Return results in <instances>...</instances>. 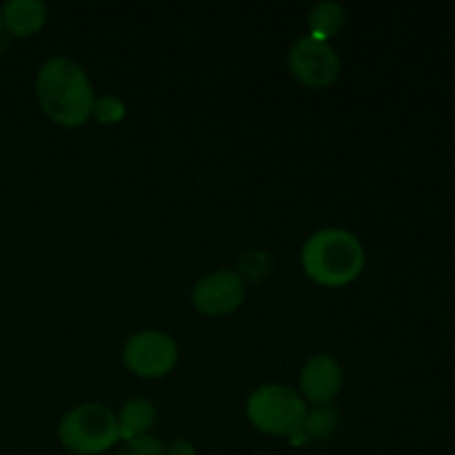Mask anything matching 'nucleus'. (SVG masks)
Listing matches in <instances>:
<instances>
[{"mask_svg":"<svg viewBox=\"0 0 455 455\" xmlns=\"http://www.w3.org/2000/svg\"><path fill=\"white\" fill-rule=\"evenodd\" d=\"M34 89L40 109L60 127L74 129L92 118L96 92L87 69L74 58H47L36 71Z\"/></svg>","mask_w":455,"mask_h":455,"instance_id":"f257e3e1","label":"nucleus"},{"mask_svg":"<svg viewBox=\"0 0 455 455\" xmlns=\"http://www.w3.org/2000/svg\"><path fill=\"white\" fill-rule=\"evenodd\" d=\"M300 265L307 278L320 287L342 289L360 278L367 265V251L354 231L323 227L302 244Z\"/></svg>","mask_w":455,"mask_h":455,"instance_id":"f03ea898","label":"nucleus"},{"mask_svg":"<svg viewBox=\"0 0 455 455\" xmlns=\"http://www.w3.org/2000/svg\"><path fill=\"white\" fill-rule=\"evenodd\" d=\"M58 440L74 455H100L120 443L118 418L102 403L76 404L60 418Z\"/></svg>","mask_w":455,"mask_h":455,"instance_id":"7ed1b4c3","label":"nucleus"},{"mask_svg":"<svg viewBox=\"0 0 455 455\" xmlns=\"http://www.w3.org/2000/svg\"><path fill=\"white\" fill-rule=\"evenodd\" d=\"M309 404L293 387L269 382L249 394L244 413L256 431L275 438H289L302 427Z\"/></svg>","mask_w":455,"mask_h":455,"instance_id":"20e7f679","label":"nucleus"},{"mask_svg":"<svg viewBox=\"0 0 455 455\" xmlns=\"http://www.w3.org/2000/svg\"><path fill=\"white\" fill-rule=\"evenodd\" d=\"M178 342L160 329H140L123 347V364L138 378H164L178 364Z\"/></svg>","mask_w":455,"mask_h":455,"instance_id":"39448f33","label":"nucleus"},{"mask_svg":"<svg viewBox=\"0 0 455 455\" xmlns=\"http://www.w3.org/2000/svg\"><path fill=\"white\" fill-rule=\"evenodd\" d=\"M289 71L307 87L324 89L340 78L342 58L329 40L305 34L298 36L289 49Z\"/></svg>","mask_w":455,"mask_h":455,"instance_id":"423d86ee","label":"nucleus"},{"mask_svg":"<svg viewBox=\"0 0 455 455\" xmlns=\"http://www.w3.org/2000/svg\"><path fill=\"white\" fill-rule=\"evenodd\" d=\"M189 298L191 307L203 315L234 314L247 298V283L235 269H218L196 280Z\"/></svg>","mask_w":455,"mask_h":455,"instance_id":"0eeeda50","label":"nucleus"},{"mask_svg":"<svg viewBox=\"0 0 455 455\" xmlns=\"http://www.w3.org/2000/svg\"><path fill=\"white\" fill-rule=\"evenodd\" d=\"M345 385V371L331 354H315L302 364L298 387L307 404H333Z\"/></svg>","mask_w":455,"mask_h":455,"instance_id":"6e6552de","label":"nucleus"},{"mask_svg":"<svg viewBox=\"0 0 455 455\" xmlns=\"http://www.w3.org/2000/svg\"><path fill=\"white\" fill-rule=\"evenodd\" d=\"M47 12L43 0H7L3 4V27L16 38H27L43 29Z\"/></svg>","mask_w":455,"mask_h":455,"instance_id":"1a4fd4ad","label":"nucleus"},{"mask_svg":"<svg viewBox=\"0 0 455 455\" xmlns=\"http://www.w3.org/2000/svg\"><path fill=\"white\" fill-rule=\"evenodd\" d=\"M116 418H118L120 443H124V440L151 434L156 420H158V411L149 398H129L120 404Z\"/></svg>","mask_w":455,"mask_h":455,"instance_id":"9d476101","label":"nucleus"},{"mask_svg":"<svg viewBox=\"0 0 455 455\" xmlns=\"http://www.w3.org/2000/svg\"><path fill=\"white\" fill-rule=\"evenodd\" d=\"M347 12L340 3L336 0H323L315 3L307 13V25H309V34L320 40H329L331 43L333 36L345 27Z\"/></svg>","mask_w":455,"mask_h":455,"instance_id":"9b49d317","label":"nucleus"},{"mask_svg":"<svg viewBox=\"0 0 455 455\" xmlns=\"http://www.w3.org/2000/svg\"><path fill=\"white\" fill-rule=\"evenodd\" d=\"M338 427H340V411L333 404H314L307 409L300 434L305 435L307 443H323L336 434Z\"/></svg>","mask_w":455,"mask_h":455,"instance_id":"f8f14e48","label":"nucleus"},{"mask_svg":"<svg viewBox=\"0 0 455 455\" xmlns=\"http://www.w3.org/2000/svg\"><path fill=\"white\" fill-rule=\"evenodd\" d=\"M271 267H274V258L265 249H251V251L244 253L240 258V271L244 283L247 280H265L271 274Z\"/></svg>","mask_w":455,"mask_h":455,"instance_id":"ddd939ff","label":"nucleus"},{"mask_svg":"<svg viewBox=\"0 0 455 455\" xmlns=\"http://www.w3.org/2000/svg\"><path fill=\"white\" fill-rule=\"evenodd\" d=\"M93 118L100 124H118L127 116V102L116 93H105L93 102Z\"/></svg>","mask_w":455,"mask_h":455,"instance_id":"4468645a","label":"nucleus"},{"mask_svg":"<svg viewBox=\"0 0 455 455\" xmlns=\"http://www.w3.org/2000/svg\"><path fill=\"white\" fill-rule=\"evenodd\" d=\"M164 453H167V444H164L160 438H156V435L147 434V435H138V438H132V440H124L116 455H164Z\"/></svg>","mask_w":455,"mask_h":455,"instance_id":"2eb2a0df","label":"nucleus"},{"mask_svg":"<svg viewBox=\"0 0 455 455\" xmlns=\"http://www.w3.org/2000/svg\"><path fill=\"white\" fill-rule=\"evenodd\" d=\"M164 455H196V447L191 440L187 438H173L167 444V453Z\"/></svg>","mask_w":455,"mask_h":455,"instance_id":"dca6fc26","label":"nucleus"},{"mask_svg":"<svg viewBox=\"0 0 455 455\" xmlns=\"http://www.w3.org/2000/svg\"><path fill=\"white\" fill-rule=\"evenodd\" d=\"M0 29H3V4H0Z\"/></svg>","mask_w":455,"mask_h":455,"instance_id":"f3484780","label":"nucleus"}]
</instances>
